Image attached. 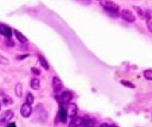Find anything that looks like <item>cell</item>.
Wrapping results in <instances>:
<instances>
[{
    "label": "cell",
    "mask_w": 152,
    "mask_h": 127,
    "mask_svg": "<svg viewBox=\"0 0 152 127\" xmlns=\"http://www.w3.org/2000/svg\"><path fill=\"white\" fill-rule=\"evenodd\" d=\"M101 5L110 12L116 13L119 10V6L111 0H101Z\"/></svg>",
    "instance_id": "cell-1"
},
{
    "label": "cell",
    "mask_w": 152,
    "mask_h": 127,
    "mask_svg": "<svg viewBox=\"0 0 152 127\" xmlns=\"http://www.w3.org/2000/svg\"><path fill=\"white\" fill-rule=\"evenodd\" d=\"M120 16H121V18H122L125 21H126V22H128V23H134V22L136 20V18H135L134 14L130 10H127V9H124V10L121 11Z\"/></svg>",
    "instance_id": "cell-2"
},
{
    "label": "cell",
    "mask_w": 152,
    "mask_h": 127,
    "mask_svg": "<svg viewBox=\"0 0 152 127\" xmlns=\"http://www.w3.org/2000/svg\"><path fill=\"white\" fill-rule=\"evenodd\" d=\"M13 118V112L12 110H6L3 117L0 118V126H7L10 123V120Z\"/></svg>",
    "instance_id": "cell-3"
},
{
    "label": "cell",
    "mask_w": 152,
    "mask_h": 127,
    "mask_svg": "<svg viewBox=\"0 0 152 127\" xmlns=\"http://www.w3.org/2000/svg\"><path fill=\"white\" fill-rule=\"evenodd\" d=\"M62 81L61 80L60 78H58L57 76L53 78V82H52V88L54 93H59L61 92V90L62 89Z\"/></svg>",
    "instance_id": "cell-4"
},
{
    "label": "cell",
    "mask_w": 152,
    "mask_h": 127,
    "mask_svg": "<svg viewBox=\"0 0 152 127\" xmlns=\"http://www.w3.org/2000/svg\"><path fill=\"white\" fill-rule=\"evenodd\" d=\"M73 98V94L70 91H64L61 95V102L62 104H69Z\"/></svg>",
    "instance_id": "cell-5"
},
{
    "label": "cell",
    "mask_w": 152,
    "mask_h": 127,
    "mask_svg": "<svg viewBox=\"0 0 152 127\" xmlns=\"http://www.w3.org/2000/svg\"><path fill=\"white\" fill-rule=\"evenodd\" d=\"M32 113V108L31 105L28 103H23L21 108H20V114L23 118H28Z\"/></svg>",
    "instance_id": "cell-6"
},
{
    "label": "cell",
    "mask_w": 152,
    "mask_h": 127,
    "mask_svg": "<svg viewBox=\"0 0 152 127\" xmlns=\"http://www.w3.org/2000/svg\"><path fill=\"white\" fill-rule=\"evenodd\" d=\"M66 109V112H67V116L68 117H69V118H75L76 117V115H77V105L76 104H69L68 106H67V108H65Z\"/></svg>",
    "instance_id": "cell-7"
},
{
    "label": "cell",
    "mask_w": 152,
    "mask_h": 127,
    "mask_svg": "<svg viewBox=\"0 0 152 127\" xmlns=\"http://www.w3.org/2000/svg\"><path fill=\"white\" fill-rule=\"evenodd\" d=\"M0 34L2 35L5 36L6 38H11L12 31L10 27L6 26L4 24H0Z\"/></svg>",
    "instance_id": "cell-8"
},
{
    "label": "cell",
    "mask_w": 152,
    "mask_h": 127,
    "mask_svg": "<svg viewBox=\"0 0 152 127\" xmlns=\"http://www.w3.org/2000/svg\"><path fill=\"white\" fill-rule=\"evenodd\" d=\"M84 120H85V118H79V117L72 118V119L69 125V127H81L84 124Z\"/></svg>",
    "instance_id": "cell-9"
},
{
    "label": "cell",
    "mask_w": 152,
    "mask_h": 127,
    "mask_svg": "<svg viewBox=\"0 0 152 127\" xmlns=\"http://www.w3.org/2000/svg\"><path fill=\"white\" fill-rule=\"evenodd\" d=\"M67 112H66V109L61 105L60 107V111H59V118H60V121L62 122V123H66V120H67Z\"/></svg>",
    "instance_id": "cell-10"
},
{
    "label": "cell",
    "mask_w": 152,
    "mask_h": 127,
    "mask_svg": "<svg viewBox=\"0 0 152 127\" xmlns=\"http://www.w3.org/2000/svg\"><path fill=\"white\" fill-rule=\"evenodd\" d=\"M14 34H15L16 39H17L20 42H21V43H26V42H28V38H27L22 33H20V31L14 30Z\"/></svg>",
    "instance_id": "cell-11"
},
{
    "label": "cell",
    "mask_w": 152,
    "mask_h": 127,
    "mask_svg": "<svg viewBox=\"0 0 152 127\" xmlns=\"http://www.w3.org/2000/svg\"><path fill=\"white\" fill-rule=\"evenodd\" d=\"M81 127H96V121H94V119L85 118L84 124Z\"/></svg>",
    "instance_id": "cell-12"
},
{
    "label": "cell",
    "mask_w": 152,
    "mask_h": 127,
    "mask_svg": "<svg viewBox=\"0 0 152 127\" xmlns=\"http://www.w3.org/2000/svg\"><path fill=\"white\" fill-rule=\"evenodd\" d=\"M30 87L32 89L34 90H37L40 88V80L37 78L33 79L31 81H30Z\"/></svg>",
    "instance_id": "cell-13"
},
{
    "label": "cell",
    "mask_w": 152,
    "mask_h": 127,
    "mask_svg": "<svg viewBox=\"0 0 152 127\" xmlns=\"http://www.w3.org/2000/svg\"><path fill=\"white\" fill-rule=\"evenodd\" d=\"M38 59H39V62H40L41 65H42L45 69L48 70V69H49V65H48V63H47L45 57H44V56H42V55H38Z\"/></svg>",
    "instance_id": "cell-14"
},
{
    "label": "cell",
    "mask_w": 152,
    "mask_h": 127,
    "mask_svg": "<svg viewBox=\"0 0 152 127\" xmlns=\"http://www.w3.org/2000/svg\"><path fill=\"white\" fill-rule=\"evenodd\" d=\"M15 95L18 97H21L22 96V86L20 83H17L15 86Z\"/></svg>",
    "instance_id": "cell-15"
},
{
    "label": "cell",
    "mask_w": 152,
    "mask_h": 127,
    "mask_svg": "<svg viewBox=\"0 0 152 127\" xmlns=\"http://www.w3.org/2000/svg\"><path fill=\"white\" fill-rule=\"evenodd\" d=\"M145 79H147L148 80H152V70L151 69H148L146 71H144L143 72Z\"/></svg>",
    "instance_id": "cell-16"
},
{
    "label": "cell",
    "mask_w": 152,
    "mask_h": 127,
    "mask_svg": "<svg viewBox=\"0 0 152 127\" xmlns=\"http://www.w3.org/2000/svg\"><path fill=\"white\" fill-rule=\"evenodd\" d=\"M33 103H34V96H33L32 94L28 93V94L27 95V97H26V103L31 105Z\"/></svg>",
    "instance_id": "cell-17"
},
{
    "label": "cell",
    "mask_w": 152,
    "mask_h": 127,
    "mask_svg": "<svg viewBox=\"0 0 152 127\" xmlns=\"http://www.w3.org/2000/svg\"><path fill=\"white\" fill-rule=\"evenodd\" d=\"M8 63H9V60L4 56H3L2 54H0V64H2V65H7Z\"/></svg>",
    "instance_id": "cell-18"
},
{
    "label": "cell",
    "mask_w": 152,
    "mask_h": 127,
    "mask_svg": "<svg viewBox=\"0 0 152 127\" xmlns=\"http://www.w3.org/2000/svg\"><path fill=\"white\" fill-rule=\"evenodd\" d=\"M121 83H122L124 86L128 87V88H135V86H134L133 83H131V82H129V81H126V80H121Z\"/></svg>",
    "instance_id": "cell-19"
},
{
    "label": "cell",
    "mask_w": 152,
    "mask_h": 127,
    "mask_svg": "<svg viewBox=\"0 0 152 127\" xmlns=\"http://www.w3.org/2000/svg\"><path fill=\"white\" fill-rule=\"evenodd\" d=\"M76 1L83 5H89L92 4V0H76Z\"/></svg>",
    "instance_id": "cell-20"
},
{
    "label": "cell",
    "mask_w": 152,
    "mask_h": 127,
    "mask_svg": "<svg viewBox=\"0 0 152 127\" xmlns=\"http://www.w3.org/2000/svg\"><path fill=\"white\" fill-rule=\"evenodd\" d=\"M151 16L147 19V21H146V23H147V27H148V29H149V31L150 32H152V26H151Z\"/></svg>",
    "instance_id": "cell-21"
},
{
    "label": "cell",
    "mask_w": 152,
    "mask_h": 127,
    "mask_svg": "<svg viewBox=\"0 0 152 127\" xmlns=\"http://www.w3.org/2000/svg\"><path fill=\"white\" fill-rule=\"evenodd\" d=\"M3 103H4L5 105H8V104H10V103H12V98H11V97L5 96L4 99H3Z\"/></svg>",
    "instance_id": "cell-22"
},
{
    "label": "cell",
    "mask_w": 152,
    "mask_h": 127,
    "mask_svg": "<svg viewBox=\"0 0 152 127\" xmlns=\"http://www.w3.org/2000/svg\"><path fill=\"white\" fill-rule=\"evenodd\" d=\"M31 71H32V72H33V73H35V74H37V75L40 73L39 70H38V69H37V68H32V69H31Z\"/></svg>",
    "instance_id": "cell-23"
},
{
    "label": "cell",
    "mask_w": 152,
    "mask_h": 127,
    "mask_svg": "<svg viewBox=\"0 0 152 127\" xmlns=\"http://www.w3.org/2000/svg\"><path fill=\"white\" fill-rule=\"evenodd\" d=\"M6 127H17V126H16V124H15V123H9V124L6 126Z\"/></svg>",
    "instance_id": "cell-24"
},
{
    "label": "cell",
    "mask_w": 152,
    "mask_h": 127,
    "mask_svg": "<svg viewBox=\"0 0 152 127\" xmlns=\"http://www.w3.org/2000/svg\"><path fill=\"white\" fill-rule=\"evenodd\" d=\"M99 127H110V126L107 123H103V124H102Z\"/></svg>",
    "instance_id": "cell-25"
},
{
    "label": "cell",
    "mask_w": 152,
    "mask_h": 127,
    "mask_svg": "<svg viewBox=\"0 0 152 127\" xmlns=\"http://www.w3.org/2000/svg\"><path fill=\"white\" fill-rule=\"evenodd\" d=\"M110 127H118V126H116V125H112V126H110Z\"/></svg>",
    "instance_id": "cell-26"
},
{
    "label": "cell",
    "mask_w": 152,
    "mask_h": 127,
    "mask_svg": "<svg viewBox=\"0 0 152 127\" xmlns=\"http://www.w3.org/2000/svg\"><path fill=\"white\" fill-rule=\"evenodd\" d=\"M0 108H1V104H0Z\"/></svg>",
    "instance_id": "cell-27"
}]
</instances>
